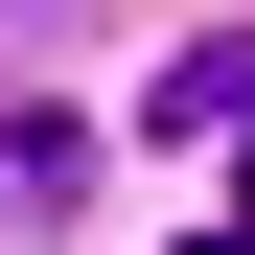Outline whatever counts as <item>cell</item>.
I'll use <instances>...</instances> for the list:
<instances>
[{"instance_id":"6da1fadb","label":"cell","mask_w":255,"mask_h":255,"mask_svg":"<svg viewBox=\"0 0 255 255\" xmlns=\"http://www.w3.org/2000/svg\"><path fill=\"white\" fill-rule=\"evenodd\" d=\"M186 116H209V139L255 162V47H186Z\"/></svg>"},{"instance_id":"7a4b0ae2","label":"cell","mask_w":255,"mask_h":255,"mask_svg":"<svg viewBox=\"0 0 255 255\" xmlns=\"http://www.w3.org/2000/svg\"><path fill=\"white\" fill-rule=\"evenodd\" d=\"M186 255H232V232H186Z\"/></svg>"}]
</instances>
